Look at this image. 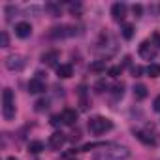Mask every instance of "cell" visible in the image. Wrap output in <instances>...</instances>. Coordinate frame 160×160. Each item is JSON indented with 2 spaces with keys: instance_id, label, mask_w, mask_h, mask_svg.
I'll use <instances>...</instances> for the list:
<instances>
[{
  "instance_id": "obj_13",
  "label": "cell",
  "mask_w": 160,
  "mask_h": 160,
  "mask_svg": "<svg viewBox=\"0 0 160 160\" xmlns=\"http://www.w3.org/2000/svg\"><path fill=\"white\" fill-rule=\"evenodd\" d=\"M58 51H47L42 55V62L47 64V66H57V60H58Z\"/></svg>"
},
{
  "instance_id": "obj_11",
  "label": "cell",
  "mask_w": 160,
  "mask_h": 160,
  "mask_svg": "<svg viewBox=\"0 0 160 160\" xmlns=\"http://www.w3.org/2000/svg\"><path fill=\"white\" fill-rule=\"evenodd\" d=\"M60 117H62V124H68V126H72V124H75L77 122V111L75 109H64L62 113H60Z\"/></svg>"
},
{
  "instance_id": "obj_16",
  "label": "cell",
  "mask_w": 160,
  "mask_h": 160,
  "mask_svg": "<svg viewBox=\"0 0 160 160\" xmlns=\"http://www.w3.org/2000/svg\"><path fill=\"white\" fill-rule=\"evenodd\" d=\"M134 25H130V23H124L122 25V28H121V34H122V38L124 40H132L134 38Z\"/></svg>"
},
{
  "instance_id": "obj_22",
  "label": "cell",
  "mask_w": 160,
  "mask_h": 160,
  "mask_svg": "<svg viewBox=\"0 0 160 160\" xmlns=\"http://www.w3.org/2000/svg\"><path fill=\"white\" fill-rule=\"evenodd\" d=\"M121 72H122V66H111V68L108 70V75H111V77H119Z\"/></svg>"
},
{
  "instance_id": "obj_7",
  "label": "cell",
  "mask_w": 160,
  "mask_h": 160,
  "mask_svg": "<svg viewBox=\"0 0 160 160\" xmlns=\"http://www.w3.org/2000/svg\"><path fill=\"white\" fill-rule=\"evenodd\" d=\"M30 34H32V25H30V23L21 21V23L15 25V36H17V38L27 40V38H30Z\"/></svg>"
},
{
  "instance_id": "obj_3",
  "label": "cell",
  "mask_w": 160,
  "mask_h": 160,
  "mask_svg": "<svg viewBox=\"0 0 160 160\" xmlns=\"http://www.w3.org/2000/svg\"><path fill=\"white\" fill-rule=\"evenodd\" d=\"M138 53H139L141 58H145V60H152V58L156 57V53H158V45H156L154 42H151V40H145V42L139 43Z\"/></svg>"
},
{
  "instance_id": "obj_30",
  "label": "cell",
  "mask_w": 160,
  "mask_h": 160,
  "mask_svg": "<svg viewBox=\"0 0 160 160\" xmlns=\"http://www.w3.org/2000/svg\"><path fill=\"white\" fill-rule=\"evenodd\" d=\"M152 109H154V111H158V113H160V94H158V96H156V98H154V102H152Z\"/></svg>"
},
{
  "instance_id": "obj_31",
  "label": "cell",
  "mask_w": 160,
  "mask_h": 160,
  "mask_svg": "<svg viewBox=\"0 0 160 160\" xmlns=\"http://www.w3.org/2000/svg\"><path fill=\"white\" fill-rule=\"evenodd\" d=\"M8 160H19V158H15V156H8Z\"/></svg>"
},
{
  "instance_id": "obj_4",
  "label": "cell",
  "mask_w": 160,
  "mask_h": 160,
  "mask_svg": "<svg viewBox=\"0 0 160 160\" xmlns=\"http://www.w3.org/2000/svg\"><path fill=\"white\" fill-rule=\"evenodd\" d=\"M4 64H6V68L10 72H21L27 66V60H25L23 55H10V57H6Z\"/></svg>"
},
{
  "instance_id": "obj_14",
  "label": "cell",
  "mask_w": 160,
  "mask_h": 160,
  "mask_svg": "<svg viewBox=\"0 0 160 160\" xmlns=\"http://www.w3.org/2000/svg\"><path fill=\"white\" fill-rule=\"evenodd\" d=\"M57 75L62 77V79L72 77V75H73V68H72V64H58V66H57Z\"/></svg>"
},
{
  "instance_id": "obj_8",
  "label": "cell",
  "mask_w": 160,
  "mask_h": 160,
  "mask_svg": "<svg viewBox=\"0 0 160 160\" xmlns=\"http://www.w3.org/2000/svg\"><path fill=\"white\" fill-rule=\"evenodd\" d=\"M45 91V83H43V79L38 75V77H32L30 81H28V92L30 94H40Z\"/></svg>"
},
{
  "instance_id": "obj_12",
  "label": "cell",
  "mask_w": 160,
  "mask_h": 160,
  "mask_svg": "<svg viewBox=\"0 0 160 160\" xmlns=\"http://www.w3.org/2000/svg\"><path fill=\"white\" fill-rule=\"evenodd\" d=\"M136 138L141 141V143H145V145H156V138L152 136V134H149V132H143V130H138L136 132Z\"/></svg>"
},
{
  "instance_id": "obj_26",
  "label": "cell",
  "mask_w": 160,
  "mask_h": 160,
  "mask_svg": "<svg viewBox=\"0 0 160 160\" xmlns=\"http://www.w3.org/2000/svg\"><path fill=\"white\" fill-rule=\"evenodd\" d=\"M132 12H134V15H136V17H141V12H143V8H141L139 4H134V6H132Z\"/></svg>"
},
{
  "instance_id": "obj_27",
  "label": "cell",
  "mask_w": 160,
  "mask_h": 160,
  "mask_svg": "<svg viewBox=\"0 0 160 160\" xmlns=\"http://www.w3.org/2000/svg\"><path fill=\"white\" fill-rule=\"evenodd\" d=\"M0 38H2V47H8V45H10V38H8V32H2V34H0Z\"/></svg>"
},
{
  "instance_id": "obj_20",
  "label": "cell",
  "mask_w": 160,
  "mask_h": 160,
  "mask_svg": "<svg viewBox=\"0 0 160 160\" xmlns=\"http://www.w3.org/2000/svg\"><path fill=\"white\" fill-rule=\"evenodd\" d=\"M106 70V60H96L91 64V72H102Z\"/></svg>"
},
{
  "instance_id": "obj_25",
  "label": "cell",
  "mask_w": 160,
  "mask_h": 160,
  "mask_svg": "<svg viewBox=\"0 0 160 160\" xmlns=\"http://www.w3.org/2000/svg\"><path fill=\"white\" fill-rule=\"evenodd\" d=\"M68 8H70V12H72L73 15H75V13L79 15V12H81V4H70Z\"/></svg>"
},
{
  "instance_id": "obj_9",
  "label": "cell",
  "mask_w": 160,
  "mask_h": 160,
  "mask_svg": "<svg viewBox=\"0 0 160 160\" xmlns=\"http://www.w3.org/2000/svg\"><path fill=\"white\" fill-rule=\"evenodd\" d=\"M75 34V28L73 27H55L51 28V38H66V36H73Z\"/></svg>"
},
{
  "instance_id": "obj_10",
  "label": "cell",
  "mask_w": 160,
  "mask_h": 160,
  "mask_svg": "<svg viewBox=\"0 0 160 160\" xmlns=\"http://www.w3.org/2000/svg\"><path fill=\"white\" fill-rule=\"evenodd\" d=\"M64 143H66V136H64L62 132H55V134L49 136V147H51V149H57V151H58Z\"/></svg>"
},
{
  "instance_id": "obj_23",
  "label": "cell",
  "mask_w": 160,
  "mask_h": 160,
  "mask_svg": "<svg viewBox=\"0 0 160 160\" xmlns=\"http://www.w3.org/2000/svg\"><path fill=\"white\" fill-rule=\"evenodd\" d=\"M94 91H96V92H98V94H102V92H104V91H108V83H106V81H104V79H102V81H98V83H96V85H94Z\"/></svg>"
},
{
  "instance_id": "obj_17",
  "label": "cell",
  "mask_w": 160,
  "mask_h": 160,
  "mask_svg": "<svg viewBox=\"0 0 160 160\" xmlns=\"http://www.w3.org/2000/svg\"><path fill=\"white\" fill-rule=\"evenodd\" d=\"M43 149H45L43 141H30L28 143V152H32V154H40Z\"/></svg>"
},
{
  "instance_id": "obj_29",
  "label": "cell",
  "mask_w": 160,
  "mask_h": 160,
  "mask_svg": "<svg viewBox=\"0 0 160 160\" xmlns=\"http://www.w3.org/2000/svg\"><path fill=\"white\" fill-rule=\"evenodd\" d=\"M60 122H62V117H60V115H53V117H51V124H53V126H58Z\"/></svg>"
},
{
  "instance_id": "obj_19",
  "label": "cell",
  "mask_w": 160,
  "mask_h": 160,
  "mask_svg": "<svg viewBox=\"0 0 160 160\" xmlns=\"http://www.w3.org/2000/svg\"><path fill=\"white\" fill-rule=\"evenodd\" d=\"M111 92H113L115 98H122V94H124V85H122V83H115V85L111 87Z\"/></svg>"
},
{
  "instance_id": "obj_5",
  "label": "cell",
  "mask_w": 160,
  "mask_h": 160,
  "mask_svg": "<svg viewBox=\"0 0 160 160\" xmlns=\"http://www.w3.org/2000/svg\"><path fill=\"white\" fill-rule=\"evenodd\" d=\"M130 156V151L126 147H111L106 152V160H126Z\"/></svg>"
},
{
  "instance_id": "obj_6",
  "label": "cell",
  "mask_w": 160,
  "mask_h": 160,
  "mask_svg": "<svg viewBox=\"0 0 160 160\" xmlns=\"http://www.w3.org/2000/svg\"><path fill=\"white\" fill-rule=\"evenodd\" d=\"M126 10H128V6H126L124 2H115V4L111 6V17H113V21H117V23L124 21Z\"/></svg>"
},
{
  "instance_id": "obj_21",
  "label": "cell",
  "mask_w": 160,
  "mask_h": 160,
  "mask_svg": "<svg viewBox=\"0 0 160 160\" xmlns=\"http://www.w3.org/2000/svg\"><path fill=\"white\" fill-rule=\"evenodd\" d=\"M47 106H49V102H47L45 98H42V100H38V102L34 104V109L40 113V111H45V109H47Z\"/></svg>"
},
{
  "instance_id": "obj_18",
  "label": "cell",
  "mask_w": 160,
  "mask_h": 160,
  "mask_svg": "<svg viewBox=\"0 0 160 160\" xmlns=\"http://www.w3.org/2000/svg\"><path fill=\"white\" fill-rule=\"evenodd\" d=\"M145 73L149 77H160V64H149L145 68Z\"/></svg>"
},
{
  "instance_id": "obj_24",
  "label": "cell",
  "mask_w": 160,
  "mask_h": 160,
  "mask_svg": "<svg viewBox=\"0 0 160 160\" xmlns=\"http://www.w3.org/2000/svg\"><path fill=\"white\" fill-rule=\"evenodd\" d=\"M45 10H49L55 17H57V15H60V6H58V4H47V6H45Z\"/></svg>"
},
{
  "instance_id": "obj_28",
  "label": "cell",
  "mask_w": 160,
  "mask_h": 160,
  "mask_svg": "<svg viewBox=\"0 0 160 160\" xmlns=\"http://www.w3.org/2000/svg\"><path fill=\"white\" fill-rule=\"evenodd\" d=\"M141 73H143V68H141V66H134V68H132V75H134V77H139Z\"/></svg>"
},
{
  "instance_id": "obj_2",
  "label": "cell",
  "mask_w": 160,
  "mask_h": 160,
  "mask_svg": "<svg viewBox=\"0 0 160 160\" xmlns=\"http://www.w3.org/2000/svg\"><path fill=\"white\" fill-rule=\"evenodd\" d=\"M113 128V122L108 119V117H92L89 121V130L94 134V136H102L106 132H109Z\"/></svg>"
},
{
  "instance_id": "obj_15",
  "label": "cell",
  "mask_w": 160,
  "mask_h": 160,
  "mask_svg": "<svg viewBox=\"0 0 160 160\" xmlns=\"http://www.w3.org/2000/svg\"><path fill=\"white\" fill-rule=\"evenodd\" d=\"M134 98L136 100H145L147 98V87L143 83H136L134 85Z\"/></svg>"
},
{
  "instance_id": "obj_1",
  "label": "cell",
  "mask_w": 160,
  "mask_h": 160,
  "mask_svg": "<svg viewBox=\"0 0 160 160\" xmlns=\"http://www.w3.org/2000/svg\"><path fill=\"white\" fill-rule=\"evenodd\" d=\"M2 115L6 121H12L15 117V96L12 89L2 91Z\"/></svg>"
}]
</instances>
